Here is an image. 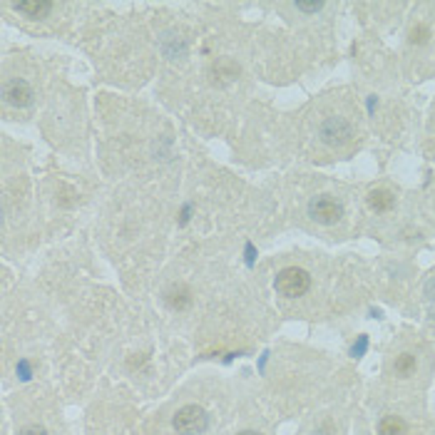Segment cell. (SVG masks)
Wrapping results in <instances>:
<instances>
[{"label": "cell", "instance_id": "6da1fadb", "mask_svg": "<svg viewBox=\"0 0 435 435\" xmlns=\"http://www.w3.org/2000/svg\"><path fill=\"white\" fill-rule=\"evenodd\" d=\"M174 430L180 435H202L209 428V416L202 405H184L174 416Z\"/></svg>", "mask_w": 435, "mask_h": 435}, {"label": "cell", "instance_id": "7a4b0ae2", "mask_svg": "<svg viewBox=\"0 0 435 435\" xmlns=\"http://www.w3.org/2000/svg\"><path fill=\"white\" fill-rule=\"evenodd\" d=\"M273 286H276V291H279L281 296L296 298V296H304V293L309 291L311 276L304 271V269L286 267V269H281V271L276 273V281H273Z\"/></svg>", "mask_w": 435, "mask_h": 435}, {"label": "cell", "instance_id": "3957f363", "mask_svg": "<svg viewBox=\"0 0 435 435\" xmlns=\"http://www.w3.org/2000/svg\"><path fill=\"white\" fill-rule=\"evenodd\" d=\"M318 135H321L323 142L331 144V147H343V144H348L354 139V127L343 117H329L321 124Z\"/></svg>", "mask_w": 435, "mask_h": 435}, {"label": "cell", "instance_id": "277c9868", "mask_svg": "<svg viewBox=\"0 0 435 435\" xmlns=\"http://www.w3.org/2000/svg\"><path fill=\"white\" fill-rule=\"evenodd\" d=\"M309 214H311V219H316L318 224H336L343 217V206L338 204L334 197L323 194V197L311 199Z\"/></svg>", "mask_w": 435, "mask_h": 435}, {"label": "cell", "instance_id": "5b68a950", "mask_svg": "<svg viewBox=\"0 0 435 435\" xmlns=\"http://www.w3.org/2000/svg\"><path fill=\"white\" fill-rule=\"evenodd\" d=\"M3 97H6V102L12 107H28L35 95H32V87L28 85V82L15 77V80H8L6 85H3Z\"/></svg>", "mask_w": 435, "mask_h": 435}, {"label": "cell", "instance_id": "8992f818", "mask_svg": "<svg viewBox=\"0 0 435 435\" xmlns=\"http://www.w3.org/2000/svg\"><path fill=\"white\" fill-rule=\"evenodd\" d=\"M12 10L23 12L25 18H48L50 10H52V3L50 0H15Z\"/></svg>", "mask_w": 435, "mask_h": 435}, {"label": "cell", "instance_id": "52a82bcc", "mask_svg": "<svg viewBox=\"0 0 435 435\" xmlns=\"http://www.w3.org/2000/svg\"><path fill=\"white\" fill-rule=\"evenodd\" d=\"M368 206L373 211H391L396 206V194L388 192V189H373L368 194Z\"/></svg>", "mask_w": 435, "mask_h": 435}, {"label": "cell", "instance_id": "ba28073f", "mask_svg": "<svg viewBox=\"0 0 435 435\" xmlns=\"http://www.w3.org/2000/svg\"><path fill=\"white\" fill-rule=\"evenodd\" d=\"M405 430H408V425L400 416H385L378 423L380 435H405Z\"/></svg>", "mask_w": 435, "mask_h": 435}, {"label": "cell", "instance_id": "9c48e42d", "mask_svg": "<svg viewBox=\"0 0 435 435\" xmlns=\"http://www.w3.org/2000/svg\"><path fill=\"white\" fill-rule=\"evenodd\" d=\"M167 304L172 306V309H177V311L186 309V306L192 304L189 289H186V286H172V289L167 291Z\"/></svg>", "mask_w": 435, "mask_h": 435}, {"label": "cell", "instance_id": "30bf717a", "mask_svg": "<svg viewBox=\"0 0 435 435\" xmlns=\"http://www.w3.org/2000/svg\"><path fill=\"white\" fill-rule=\"evenodd\" d=\"M418 368V360L413 354H400L396 356V363H393V371L400 376V378H405V376H413Z\"/></svg>", "mask_w": 435, "mask_h": 435}, {"label": "cell", "instance_id": "8fae6325", "mask_svg": "<svg viewBox=\"0 0 435 435\" xmlns=\"http://www.w3.org/2000/svg\"><path fill=\"white\" fill-rule=\"evenodd\" d=\"M293 8L301 12H318L323 8L321 0H311V3H304V0H298V3H293Z\"/></svg>", "mask_w": 435, "mask_h": 435}, {"label": "cell", "instance_id": "7c38bea8", "mask_svg": "<svg viewBox=\"0 0 435 435\" xmlns=\"http://www.w3.org/2000/svg\"><path fill=\"white\" fill-rule=\"evenodd\" d=\"M430 35V30L425 28V25H418V28H413V32H410V43H425Z\"/></svg>", "mask_w": 435, "mask_h": 435}, {"label": "cell", "instance_id": "4fadbf2b", "mask_svg": "<svg viewBox=\"0 0 435 435\" xmlns=\"http://www.w3.org/2000/svg\"><path fill=\"white\" fill-rule=\"evenodd\" d=\"M18 435H48V430L40 428V425H28V428H23Z\"/></svg>", "mask_w": 435, "mask_h": 435}, {"label": "cell", "instance_id": "5bb4252c", "mask_svg": "<svg viewBox=\"0 0 435 435\" xmlns=\"http://www.w3.org/2000/svg\"><path fill=\"white\" fill-rule=\"evenodd\" d=\"M239 435H261V433H256V430H242Z\"/></svg>", "mask_w": 435, "mask_h": 435}]
</instances>
